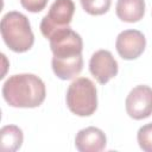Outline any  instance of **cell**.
Masks as SVG:
<instances>
[{
	"mask_svg": "<svg viewBox=\"0 0 152 152\" xmlns=\"http://www.w3.org/2000/svg\"><path fill=\"white\" fill-rule=\"evenodd\" d=\"M89 70L96 81L106 84L118 74V62L108 50H99L89 61Z\"/></svg>",
	"mask_w": 152,
	"mask_h": 152,
	"instance_id": "obj_8",
	"label": "cell"
},
{
	"mask_svg": "<svg viewBox=\"0 0 152 152\" xmlns=\"http://www.w3.org/2000/svg\"><path fill=\"white\" fill-rule=\"evenodd\" d=\"M137 138L141 150L146 152H152V122L140 127Z\"/></svg>",
	"mask_w": 152,
	"mask_h": 152,
	"instance_id": "obj_14",
	"label": "cell"
},
{
	"mask_svg": "<svg viewBox=\"0 0 152 152\" xmlns=\"http://www.w3.org/2000/svg\"><path fill=\"white\" fill-rule=\"evenodd\" d=\"M44 82L33 74H17L10 76L2 86L5 101L17 108H34L45 100Z\"/></svg>",
	"mask_w": 152,
	"mask_h": 152,
	"instance_id": "obj_1",
	"label": "cell"
},
{
	"mask_svg": "<svg viewBox=\"0 0 152 152\" xmlns=\"http://www.w3.org/2000/svg\"><path fill=\"white\" fill-rule=\"evenodd\" d=\"M74 12L75 4L72 0H56L50 6L48 14L42 19V34L46 39H50L55 32L68 27L72 20Z\"/></svg>",
	"mask_w": 152,
	"mask_h": 152,
	"instance_id": "obj_4",
	"label": "cell"
},
{
	"mask_svg": "<svg viewBox=\"0 0 152 152\" xmlns=\"http://www.w3.org/2000/svg\"><path fill=\"white\" fill-rule=\"evenodd\" d=\"M1 37L5 44L14 52H25L34 43V36L26 15L12 11L1 19Z\"/></svg>",
	"mask_w": 152,
	"mask_h": 152,
	"instance_id": "obj_2",
	"label": "cell"
},
{
	"mask_svg": "<svg viewBox=\"0 0 152 152\" xmlns=\"http://www.w3.org/2000/svg\"><path fill=\"white\" fill-rule=\"evenodd\" d=\"M116 15L119 19L126 23L139 21L145 13L144 0H118Z\"/></svg>",
	"mask_w": 152,
	"mask_h": 152,
	"instance_id": "obj_11",
	"label": "cell"
},
{
	"mask_svg": "<svg viewBox=\"0 0 152 152\" xmlns=\"http://www.w3.org/2000/svg\"><path fill=\"white\" fill-rule=\"evenodd\" d=\"M52 70L55 75L61 80H71L77 76L83 68V58L82 55L75 57H65L58 58L52 57Z\"/></svg>",
	"mask_w": 152,
	"mask_h": 152,
	"instance_id": "obj_10",
	"label": "cell"
},
{
	"mask_svg": "<svg viewBox=\"0 0 152 152\" xmlns=\"http://www.w3.org/2000/svg\"><path fill=\"white\" fill-rule=\"evenodd\" d=\"M83 10L91 15H101L110 7V0H80Z\"/></svg>",
	"mask_w": 152,
	"mask_h": 152,
	"instance_id": "obj_13",
	"label": "cell"
},
{
	"mask_svg": "<svg viewBox=\"0 0 152 152\" xmlns=\"http://www.w3.org/2000/svg\"><path fill=\"white\" fill-rule=\"evenodd\" d=\"M126 112L134 120L148 118L152 114V88L137 86L126 97Z\"/></svg>",
	"mask_w": 152,
	"mask_h": 152,
	"instance_id": "obj_6",
	"label": "cell"
},
{
	"mask_svg": "<svg viewBox=\"0 0 152 152\" xmlns=\"http://www.w3.org/2000/svg\"><path fill=\"white\" fill-rule=\"evenodd\" d=\"M106 144L104 133L93 126L81 129L75 138V146L80 152H100L104 150Z\"/></svg>",
	"mask_w": 152,
	"mask_h": 152,
	"instance_id": "obj_9",
	"label": "cell"
},
{
	"mask_svg": "<svg viewBox=\"0 0 152 152\" xmlns=\"http://www.w3.org/2000/svg\"><path fill=\"white\" fill-rule=\"evenodd\" d=\"M66 104L71 113L89 116L97 108V91L95 84L87 77H78L66 90Z\"/></svg>",
	"mask_w": 152,
	"mask_h": 152,
	"instance_id": "obj_3",
	"label": "cell"
},
{
	"mask_svg": "<svg viewBox=\"0 0 152 152\" xmlns=\"http://www.w3.org/2000/svg\"><path fill=\"white\" fill-rule=\"evenodd\" d=\"M49 40L53 57L65 58L82 55V38L69 26L55 32Z\"/></svg>",
	"mask_w": 152,
	"mask_h": 152,
	"instance_id": "obj_5",
	"label": "cell"
},
{
	"mask_svg": "<svg viewBox=\"0 0 152 152\" xmlns=\"http://www.w3.org/2000/svg\"><path fill=\"white\" fill-rule=\"evenodd\" d=\"M48 1L49 0H20V4L28 12L37 13L45 8Z\"/></svg>",
	"mask_w": 152,
	"mask_h": 152,
	"instance_id": "obj_15",
	"label": "cell"
},
{
	"mask_svg": "<svg viewBox=\"0 0 152 152\" xmlns=\"http://www.w3.org/2000/svg\"><path fill=\"white\" fill-rule=\"evenodd\" d=\"M1 150L4 152H14L20 148L23 144V131L14 126L7 125L1 128Z\"/></svg>",
	"mask_w": 152,
	"mask_h": 152,
	"instance_id": "obj_12",
	"label": "cell"
},
{
	"mask_svg": "<svg viewBox=\"0 0 152 152\" xmlns=\"http://www.w3.org/2000/svg\"><path fill=\"white\" fill-rule=\"evenodd\" d=\"M146 39L138 30H125L119 33L115 42L118 53L124 59H135L145 50Z\"/></svg>",
	"mask_w": 152,
	"mask_h": 152,
	"instance_id": "obj_7",
	"label": "cell"
}]
</instances>
